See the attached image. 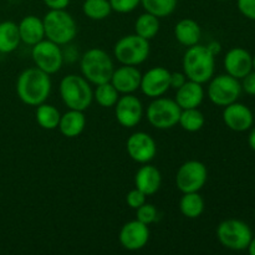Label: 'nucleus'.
Segmentation results:
<instances>
[{
	"label": "nucleus",
	"instance_id": "nucleus-31",
	"mask_svg": "<svg viewBox=\"0 0 255 255\" xmlns=\"http://www.w3.org/2000/svg\"><path fill=\"white\" fill-rule=\"evenodd\" d=\"M94 99L100 106L109 109V107H114L119 101L120 92L109 81L105 84L96 85V89L94 91Z\"/></svg>",
	"mask_w": 255,
	"mask_h": 255
},
{
	"label": "nucleus",
	"instance_id": "nucleus-24",
	"mask_svg": "<svg viewBox=\"0 0 255 255\" xmlns=\"http://www.w3.org/2000/svg\"><path fill=\"white\" fill-rule=\"evenodd\" d=\"M21 42L19 27L14 21L0 22V52L10 54L15 51Z\"/></svg>",
	"mask_w": 255,
	"mask_h": 255
},
{
	"label": "nucleus",
	"instance_id": "nucleus-38",
	"mask_svg": "<svg viewBox=\"0 0 255 255\" xmlns=\"http://www.w3.org/2000/svg\"><path fill=\"white\" fill-rule=\"evenodd\" d=\"M50 10H64L69 6L70 0H42Z\"/></svg>",
	"mask_w": 255,
	"mask_h": 255
},
{
	"label": "nucleus",
	"instance_id": "nucleus-37",
	"mask_svg": "<svg viewBox=\"0 0 255 255\" xmlns=\"http://www.w3.org/2000/svg\"><path fill=\"white\" fill-rule=\"evenodd\" d=\"M187 76L184 72H171V77H169V86L173 90H178L179 87L183 86L187 81Z\"/></svg>",
	"mask_w": 255,
	"mask_h": 255
},
{
	"label": "nucleus",
	"instance_id": "nucleus-21",
	"mask_svg": "<svg viewBox=\"0 0 255 255\" xmlns=\"http://www.w3.org/2000/svg\"><path fill=\"white\" fill-rule=\"evenodd\" d=\"M19 27L20 39L24 44L34 46L35 44L45 39V29L42 19L35 15H27L22 17L21 21L17 24Z\"/></svg>",
	"mask_w": 255,
	"mask_h": 255
},
{
	"label": "nucleus",
	"instance_id": "nucleus-15",
	"mask_svg": "<svg viewBox=\"0 0 255 255\" xmlns=\"http://www.w3.org/2000/svg\"><path fill=\"white\" fill-rule=\"evenodd\" d=\"M120 243L125 249L131 252L139 251L144 248L148 243L149 229L148 226L143 224L142 222L134 221L127 222L120 231Z\"/></svg>",
	"mask_w": 255,
	"mask_h": 255
},
{
	"label": "nucleus",
	"instance_id": "nucleus-42",
	"mask_svg": "<svg viewBox=\"0 0 255 255\" xmlns=\"http://www.w3.org/2000/svg\"><path fill=\"white\" fill-rule=\"evenodd\" d=\"M253 70H255V55H253Z\"/></svg>",
	"mask_w": 255,
	"mask_h": 255
},
{
	"label": "nucleus",
	"instance_id": "nucleus-11",
	"mask_svg": "<svg viewBox=\"0 0 255 255\" xmlns=\"http://www.w3.org/2000/svg\"><path fill=\"white\" fill-rule=\"evenodd\" d=\"M31 56L35 66L49 75L60 71L64 64V55L60 45L47 39L41 40L32 46Z\"/></svg>",
	"mask_w": 255,
	"mask_h": 255
},
{
	"label": "nucleus",
	"instance_id": "nucleus-7",
	"mask_svg": "<svg viewBox=\"0 0 255 255\" xmlns=\"http://www.w3.org/2000/svg\"><path fill=\"white\" fill-rule=\"evenodd\" d=\"M149 41L137 34L126 35L115 44L114 55L121 65L137 66L148 59Z\"/></svg>",
	"mask_w": 255,
	"mask_h": 255
},
{
	"label": "nucleus",
	"instance_id": "nucleus-30",
	"mask_svg": "<svg viewBox=\"0 0 255 255\" xmlns=\"http://www.w3.org/2000/svg\"><path fill=\"white\" fill-rule=\"evenodd\" d=\"M178 0H141L144 11L154 15L158 19L167 17L176 10Z\"/></svg>",
	"mask_w": 255,
	"mask_h": 255
},
{
	"label": "nucleus",
	"instance_id": "nucleus-26",
	"mask_svg": "<svg viewBox=\"0 0 255 255\" xmlns=\"http://www.w3.org/2000/svg\"><path fill=\"white\" fill-rule=\"evenodd\" d=\"M35 116H36V122L41 128L51 131V129L59 127L61 114H60V111L55 106L44 102V104L37 106Z\"/></svg>",
	"mask_w": 255,
	"mask_h": 255
},
{
	"label": "nucleus",
	"instance_id": "nucleus-25",
	"mask_svg": "<svg viewBox=\"0 0 255 255\" xmlns=\"http://www.w3.org/2000/svg\"><path fill=\"white\" fill-rule=\"evenodd\" d=\"M179 211L186 218L196 219L204 212V199L198 192L183 193L179 201Z\"/></svg>",
	"mask_w": 255,
	"mask_h": 255
},
{
	"label": "nucleus",
	"instance_id": "nucleus-35",
	"mask_svg": "<svg viewBox=\"0 0 255 255\" xmlns=\"http://www.w3.org/2000/svg\"><path fill=\"white\" fill-rule=\"evenodd\" d=\"M237 6L243 16L255 21V0H237Z\"/></svg>",
	"mask_w": 255,
	"mask_h": 255
},
{
	"label": "nucleus",
	"instance_id": "nucleus-36",
	"mask_svg": "<svg viewBox=\"0 0 255 255\" xmlns=\"http://www.w3.org/2000/svg\"><path fill=\"white\" fill-rule=\"evenodd\" d=\"M242 91L248 94L249 96H255V70H252L247 76L242 79Z\"/></svg>",
	"mask_w": 255,
	"mask_h": 255
},
{
	"label": "nucleus",
	"instance_id": "nucleus-18",
	"mask_svg": "<svg viewBox=\"0 0 255 255\" xmlns=\"http://www.w3.org/2000/svg\"><path fill=\"white\" fill-rule=\"evenodd\" d=\"M141 77V71L136 66L122 65V66L114 70V74H112L110 82L114 85V87L120 94H133L134 91L139 89Z\"/></svg>",
	"mask_w": 255,
	"mask_h": 255
},
{
	"label": "nucleus",
	"instance_id": "nucleus-27",
	"mask_svg": "<svg viewBox=\"0 0 255 255\" xmlns=\"http://www.w3.org/2000/svg\"><path fill=\"white\" fill-rule=\"evenodd\" d=\"M134 31L138 36L146 40H151L158 34L159 31V19L149 12H144L137 17L134 22Z\"/></svg>",
	"mask_w": 255,
	"mask_h": 255
},
{
	"label": "nucleus",
	"instance_id": "nucleus-14",
	"mask_svg": "<svg viewBox=\"0 0 255 255\" xmlns=\"http://www.w3.org/2000/svg\"><path fill=\"white\" fill-rule=\"evenodd\" d=\"M169 77H171V71H168L166 67H152L142 75L139 90L151 99L163 96L171 89Z\"/></svg>",
	"mask_w": 255,
	"mask_h": 255
},
{
	"label": "nucleus",
	"instance_id": "nucleus-9",
	"mask_svg": "<svg viewBox=\"0 0 255 255\" xmlns=\"http://www.w3.org/2000/svg\"><path fill=\"white\" fill-rule=\"evenodd\" d=\"M182 109L167 97H156L147 107V120L157 129H169L178 125Z\"/></svg>",
	"mask_w": 255,
	"mask_h": 255
},
{
	"label": "nucleus",
	"instance_id": "nucleus-1",
	"mask_svg": "<svg viewBox=\"0 0 255 255\" xmlns=\"http://www.w3.org/2000/svg\"><path fill=\"white\" fill-rule=\"evenodd\" d=\"M50 75L35 67L24 70L16 81V94L22 104L27 106H39L46 102L51 94Z\"/></svg>",
	"mask_w": 255,
	"mask_h": 255
},
{
	"label": "nucleus",
	"instance_id": "nucleus-28",
	"mask_svg": "<svg viewBox=\"0 0 255 255\" xmlns=\"http://www.w3.org/2000/svg\"><path fill=\"white\" fill-rule=\"evenodd\" d=\"M204 124H206V117L198 109H187L181 111L178 125H181L184 131L198 132L203 128Z\"/></svg>",
	"mask_w": 255,
	"mask_h": 255
},
{
	"label": "nucleus",
	"instance_id": "nucleus-20",
	"mask_svg": "<svg viewBox=\"0 0 255 255\" xmlns=\"http://www.w3.org/2000/svg\"><path fill=\"white\" fill-rule=\"evenodd\" d=\"M162 184V176L161 172L157 167L152 164L144 163L138 171L136 172L134 176V186L137 189L143 192L147 197L157 193L158 189L161 188Z\"/></svg>",
	"mask_w": 255,
	"mask_h": 255
},
{
	"label": "nucleus",
	"instance_id": "nucleus-2",
	"mask_svg": "<svg viewBox=\"0 0 255 255\" xmlns=\"http://www.w3.org/2000/svg\"><path fill=\"white\" fill-rule=\"evenodd\" d=\"M182 66L187 79L203 85L214 76L216 55L207 45H193L187 47L182 60Z\"/></svg>",
	"mask_w": 255,
	"mask_h": 255
},
{
	"label": "nucleus",
	"instance_id": "nucleus-13",
	"mask_svg": "<svg viewBox=\"0 0 255 255\" xmlns=\"http://www.w3.org/2000/svg\"><path fill=\"white\" fill-rule=\"evenodd\" d=\"M128 156L137 163H149L157 153V144L154 139L146 132H134L126 142Z\"/></svg>",
	"mask_w": 255,
	"mask_h": 255
},
{
	"label": "nucleus",
	"instance_id": "nucleus-29",
	"mask_svg": "<svg viewBox=\"0 0 255 255\" xmlns=\"http://www.w3.org/2000/svg\"><path fill=\"white\" fill-rule=\"evenodd\" d=\"M82 11L89 19L99 21L110 16L112 7L109 0H85Z\"/></svg>",
	"mask_w": 255,
	"mask_h": 255
},
{
	"label": "nucleus",
	"instance_id": "nucleus-34",
	"mask_svg": "<svg viewBox=\"0 0 255 255\" xmlns=\"http://www.w3.org/2000/svg\"><path fill=\"white\" fill-rule=\"evenodd\" d=\"M147 201V196L141 192L139 189L134 188L132 191H129L126 196V202L128 204L129 208L132 209H137L142 206V204L146 203Z\"/></svg>",
	"mask_w": 255,
	"mask_h": 255
},
{
	"label": "nucleus",
	"instance_id": "nucleus-22",
	"mask_svg": "<svg viewBox=\"0 0 255 255\" xmlns=\"http://www.w3.org/2000/svg\"><path fill=\"white\" fill-rule=\"evenodd\" d=\"M85 126H86V117H85L84 111L79 110H70L61 115L59 122V127L62 136L67 138H75L80 136L84 132Z\"/></svg>",
	"mask_w": 255,
	"mask_h": 255
},
{
	"label": "nucleus",
	"instance_id": "nucleus-8",
	"mask_svg": "<svg viewBox=\"0 0 255 255\" xmlns=\"http://www.w3.org/2000/svg\"><path fill=\"white\" fill-rule=\"evenodd\" d=\"M207 95L212 104L216 106L226 107L233 102L238 101L242 95L241 80L228 74L213 76L209 80Z\"/></svg>",
	"mask_w": 255,
	"mask_h": 255
},
{
	"label": "nucleus",
	"instance_id": "nucleus-33",
	"mask_svg": "<svg viewBox=\"0 0 255 255\" xmlns=\"http://www.w3.org/2000/svg\"><path fill=\"white\" fill-rule=\"evenodd\" d=\"M109 1L111 4L112 11L120 14H128L141 4V0H109Z\"/></svg>",
	"mask_w": 255,
	"mask_h": 255
},
{
	"label": "nucleus",
	"instance_id": "nucleus-19",
	"mask_svg": "<svg viewBox=\"0 0 255 255\" xmlns=\"http://www.w3.org/2000/svg\"><path fill=\"white\" fill-rule=\"evenodd\" d=\"M204 100V89L202 84L187 80L183 86L176 90L174 101L182 110L198 109Z\"/></svg>",
	"mask_w": 255,
	"mask_h": 255
},
{
	"label": "nucleus",
	"instance_id": "nucleus-16",
	"mask_svg": "<svg viewBox=\"0 0 255 255\" xmlns=\"http://www.w3.org/2000/svg\"><path fill=\"white\" fill-rule=\"evenodd\" d=\"M223 121L234 132H246L254 125V114L247 105L236 101L223 110Z\"/></svg>",
	"mask_w": 255,
	"mask_h": 255
},
{
	"label": "nucleus",
	"instance_id": "nucleus-43",
	"mask_svg": "<svg viewBox=\"0 0 255 255\" xmlns=\"http://www.w3.org/2000/svg\"><path fill=\"white\" fill-rule=\"evenodd\" d=\"M218 1H227V0H218Z\"/></svg>",
	"mask_w": 255,
	"mask_h": 255
},
{
	"label": "nucleus",
	"instance_id": "nucleus-3",
	"mask_svg": "<svg viewBox=\"0 0 255 255\" xmlns=\"http://www.w3.org/2000/svg\"><path fill=\"white\" fill-rule=\"evenodd\" d=\"M60 96L70 110L85 111L94 100V91L90 82L80 75H67L60 81Z\"/></svg>",
	"mask_w": 255,
	"mask_h": 255
},
{
	"label": "nucleus",
	"instance_id": "nucleus-23",
	"mask_svg": "<svg viewBox=\"0 0 255 255\" xmlns=\"http://www.w3.org/2000/svg\"><path fill=\"white\" fill-rule=\"evenodd\" d=\"M174 36L183 46H193L199 44L202 36L201 26L193 19H182L174 26Z\"/></svg>",
	"mask_w": 255,
	"mask_h": 255
},
{
	"label": "nucleus",
	"instance_id": "nucleus-40",
	"mask_svg": "<svg viewBox=\"0 0 255 255\" xmlns=\"http://www.w3.org/2000/svg\"><path fill=\"white\" fill-rule=\"evenodd\" d=\"M207 46L209 47V50H211V51L213 52L214 55L219 54V51H221V44H219V42H217V41L211 42V44L207 45Z\"/></svg>",
	"mask_w": 255,
	"mask_h": 255
},
{
	"label": "nucleus",
	"instance_id": "nucleus-44",
	"mask_svg": "<svg viewBox=\"0 0 255 255\" xmlns=\"http://www.w3.org/2000/svg\"><path fill=\"white\" fill-rule=\"evenodd\" d=\"M254 124H255V114H254Z\"/></svg>",
	"mask_w": 255,
	"mask_h": 255
},
{
	"label": "nucleus",
	"instance_id": "nucleus-5",
	"mask_svg": "<svg viewBox=\"0 0 255 255\" xmlns=\"http://www.w3.org/2000/svg\"><path fill=\"white\" fill-rule=\"evenodd\" d=\"M45 37L57 45H66L76 37L77 25L66 10H49L42 19Z\"/></svg>",
	"mask_w": 255,
	"mask_h": 255
},
{
	"label": "nucleus",
	"instance_id": "nucleus-39",
	"mask_svg": "<svg viewBox=\"0 0 255 255\" xmlns=\"http://www.w3.org/2000/svg\"><path fill=\"white\" fill-rule=\"evenodd\" d=\"M248 144H249V147H251V148L255 152V127L254 128H251V132H249Z\"/></svg>",
	"mask_w": 255,
	"mask_h": 255
},
{
	"label": "nucleus",
	"instance_id": "nucleus-12",
	"mask_svg": "<svg viewBox=\"0 0 255 255\" xmlns=\"http://www.w3.org/2000/svg\"><path fill=\"white\" fill-rule=\"evenodd\" d=\"M116 120L122 127L132 128L141 122L143 117V105L133 94L124 95L115 105Z\"/></svg>",
	"mask_w": 255,
	"mask_h": 255
},
{
	"label": "nucleus",
	"instance_id": "nucleus-10",
	"mask_svg": "<svg viewBox=\"0 0 255 255\" xmlns=\"http://www.w3.org/2000/svg\"><path fill=\"white\" fill-rule=\"evenodd\" d=\"M208 179V171L206 164L201 161H187L178 168L176 174L177 188L182 193L199 192Z\"/></svg>",
	"mask_w": 255,
	"mask_h": 255
},
{
	"label": "nucleus",
	"instance_id": "nucleus-17",
	"mask_svg": "<svg viewBox=\"0 0 255 255\" xmlns=\"http://www.w3.org/2000/svg\"><path fill=\"white\" fill-rule=\"evenodd\" d=\"M223 64L227 74L242 80L253 70V55L243 47H233L226 54Z\"/></svg>",
	"mask_w": 255,
	"mask_h": 255
},
{
	"label": "nucleus",
	"instance_id": "nucleus-41",
	"mask_svg": "<svg viewBox=\"0 0 255 255\" xmlns=\"http://www.w3.org/2000/svg\"><path fill=\"white\" fill-rule=\"evenodd\" d=\"M247 251L249 252V254L251 255H255V237H253L251 241V243H249V247Z\"/></svg>",
	"mask_w": 255,
	"mask_h": 255
},
{
	"label": "nucleus",
	"instance_id": "nucleus-32",
	"mask_svg": "<svg viewBox=\"0 0 255 255\" xmlns=\"http://www.w3.org/2000/svg\"><path fill=\"white\" fill-rule=\"evenodd\" d=\"M136 219L137 221L142 222L143 224L146 226H149L152 224L153 222L157 221V216H158V211H157L156 207L153 204H149V203H144L142 204L139 208L136 209Z\"/></svg>",
	"mask_w": 255,
	"mask_h": 255
},
{
	"label": "nucleus",
	"instance_id": "nucleus-4",
	"mask_svg": "<svg viewBox=\"0 0 255 255\" xmlns=\"http://www.w3.org/2000/svg\"><path fill=\"white\" fill-rule=\"evenodd\" d=\"M81 74L90 84L95 86L100 84H105L111 80L114 74L115 65L111 56L106 51L101 49H90L82 55L80 62Z\"/></svg>",
	"mask_w": 255,
	"mask_h": 255
},
{
	"label": "nucleus",
	"instance_id": "nucleus-6",
	"mask_svg": "<svg viewBox=\"0 0 255 255\" xmlns=\"http://www.w3.org/2000/svg\"><path fill=\"white\" fill-rule=\"evenodd\" d=\"M217 238L224 248L234 252L247 251L253 238V232L241 219H226L217 227Z\"/></svg>",
	"mask_w": 255,
	"mask_h": 255
}]
</instances>
